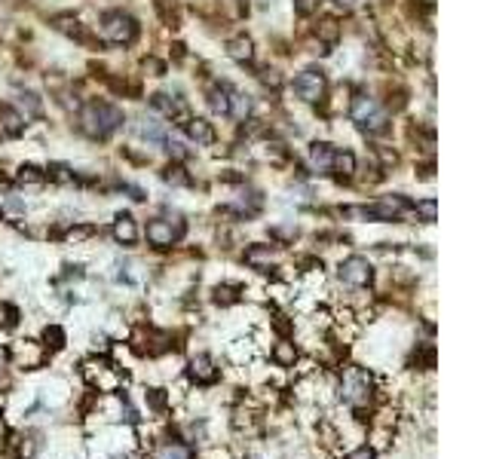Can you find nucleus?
I'll return each mask as SVG.
<instances>
[{
  "label": "nucleus",
  "instance_id": "obj_1",
  "mask_svg": "<svg viewBox=\"0 0 490 459\" xmlns=\"http://www.w3.org/2000/svg\"><path fill=\"white\" fill-rule=\"evenodd\" d=\"M123 126V110L108 101H89L80 114V129L89 138H108Z\"/></svg>",
  "mask_w": 490,
  "mask_h": 459
},
{
  "label": "nucleus",
  "instance_id": "obj_2",
  "mask_svg": "<svg viewBox=\"0 0 490 459\" xmlns=\"http://www.w3.org/2000/svg\"><path fill=\"white\" fill-rule=\"evenodd\" d=\"M350 116L358 123V129H362V132H371V135L387 132V126H389L387 110H380V104H377L371 95H356V98H352Z\"/></svg>",
  "mask_w": 490,
  "mask_h": 459
},
{
  "label": "nucleus",
  "instance_id": "obj_3",
  "mask_svg": "<svg viewBox=\"0 0 490 459\" xmlns=\"http://www.w3.org/2000/svg\"><path fill=\"white\" fill-rule=\"evenodd\" d=\"M101 34L108 43L129 46L138 37V25H135V18L126 16V12H108V16L101 18Z\"/></svg>",
  "mask_w": 490,
  "mask_h": 459
},
{
  "label": "nucleus",
  "instance_id": "obj_4",
  "mask_svg": "<svg viewBox=\"0 0 490 459\" xmlns=\"http://www.w3.org/2000/svg\"><path fill=\"white\" fill-rule=\"evenodd\" d=\"M341 395L352 404V408L368 404V398H371V373L362 371V367H350V371L343 373V380H341Z\"/></svg>",
  "mask_w": 490,
  "mask_h": 459
},
{
  "label": "nucleus",
  "instance_id": "obj_5",
  "mask_svg": "<svg viewBox=\"0 0 490 459\" xmlns=\"http://www.w3.org/2000/svg\"><path fill=\"white\" fill-rule=\"evenodd\" d=\"M294 89H297V95L304 98L306 104L322 101V95H325V74H322V71H304V74L297 77V83H294Z\"/></svg>",
  "mask_w": 490,
  "mask_h": 459
},
{
  "label": "nucleus",
  "instance_id": "obj_6",
  "mask_svg": "<svg viewBox=\"0 0 490 459\" xmlns=\"http://www.w3.org/2000/svg\"><path fill=\"white\" fill-rule=\"evenodd\" d=\"M371 275H374V270H371V264L365 258H346L341 264V279L346 282V285L362 288L371 282Z\"/></svg>",
  "mask_w": 490,
  "mask_h": 459
},
{
  "label": "nucleus",
  "instance_id": "obj_7",
  "mask_svg": "<svg viewBox=\"0 0 490 459\" xmlns=\"http://www.w3.org/2000/svg\"><path fill=\"white\" fill-rule=\"evenodd\" d=\"M150 104H154V110H160L166 120H187V104L181 101L178 95H166V92H156L154 98H150Z\"/></svg>",
  "mask_w": 490,
  "mask_h": 459
},
{
  "label": "nucleus",
  "instance_id": "obj_8",
  "mask_svg": "<svg viewBox=\"0 0 490 459\" xmlns=\"http://www.w3.org/2000/svg\"><path fill=\"white\" fill-rule=\"evenodd\" d=\"M181 233H184V227H172L166 221H150L147 224V242L156 248H169L175 239H181Z\"/></svg>",
  "mask_w": 490,
  "mask_h": 459
},
{
  "label": "nucleus",
  "instance_id": "obj_9",
  "mask_svg": "<svg viewBox=\"0 0 490 459\" xmlns=\"http://www.w3.org/2000/svg\"><path fill=\"white\" fill-rule=\"evenodd\" d=\"M184 132H187L191 141L199 144V147L215 144V126L208 120H202V116H187V120H184Z\"/></svg>",
  "mask_w": 490,
  "mask_h": 459
},
{
  "label": "nucleus",
  "instance_id": "obj_10",
  "mask_svg": "<svg viewBox=\"0 0 490 459\" xmlns=\"http://www.w3.org/2000/svg\"><path fill=\"white\" fill-rule=\"evenodd\" d=\"M191 380L199 386H208L218 380V367H215V362L208 356H193L191 358Z\"/></svg>",
  "mask_w": 490,
  "mask_h": 459
},
{
  "label": "nucleus",
  "instance_id": "obj_11",
  "mask_svg": "<svg viewBox=\"0 0 490 459\" xmlns=\"http://www.w3.org/2000/svg\"><path fill=\"white\" fill-rule=\"evenodd\" d=\"M114 239L123 242V245H132V242L138 239V227H135L132 214H117V221H114Z\"/></svg>",
  "mask_w": 490,
  "mask_h": 459
},
{
  "label": "nucleus",
  "instance_id": "obj_12",
  "mask_svg": "<svg viewBox=\"0 0 490 459\" xmlns=\"http://www.w3.org/2000/svg\"><path fill=\"white\" fill-rule=\"evenodd\" d=\"M331 172L337 175V181H350L356 175V156L350 150H334V160H331Z\"/></svg>",
  "mask_w": 490,
  "mask_h": 459
},
{
  "label": "nucleus",
  "instance_id": "obj_13",
  "mask_svg": "<svg viewBox=\"0 0 490 459\" xmlns=\"http://www.w3.org/2000/svg\"><path fill=\"white\" fill-rule=\"evenodd\" d=\"M331 160H334V147H331V144H313L310 166L316 169V172H331Z\"/></svg>",
  "mask_w": 490,
  "mask_h": 459
},
{
  "label": "nucleus",
  "instance_id": "obj_14",
  "mask_svg": "<svg viewBox=\"0 0 490 459\" xmlns=\"http://www.w3.org/2000/svg\"><path fill=\"white\" fill-rule=\"evenodd\" d=\"M0 126H3V132H6V135H22V129H25V116L19 114L16 108L3 104V108H0Z\"/></svg>",
  "mask_w": 490,
  "mask_h": 459
},
{
  "label": "nucleus",
  "instance_id": "obj_15",
  "mask_svg": "<svg viewBox=\"0 0 490 459\" xmlns=\"http://www.w3.org/2000/svg\"><path fill=\"white\" fill-rule=\"evenodd\" d=\"M227 55L233 58V62H252L254 58V43L248 40V37H233L230 43H227Z\"/></svg>",
  "mask_w": 490,
  "mask_h": 459
},
{
  "label": "nucleus",
  "instance_id": "obj_16",
  "mask_svg": "<svg viewBox=\"0 0 490 459\" xmlns=\"http://www.w3.org/2000/svg\"><path fill=\"white\" fill-rule=\"evenodd\" d=\"M208 104H212V110L221 116L230 114V83H221V86H215L208 92Z\"/></svg>",
  "mask_w": 490,
  "mask_h": 459
},
{
  "label": "nucleus",
  "instance_id": "obj_17",
  "mask_svg": "<svg viewBox=\"0 0 490 459\" xmlns=\"http://www.w3.org/2000/svg\"><path fill=\"white\" fill-rule=\"evenodd\" d=\"M248 114H252V101H248V95L230 86V114H227V116H233V120L245 123Z\"/></svg>",
  "mask_w": 490,
  "mask_h": 459
},
{
  "label": "nucleus",
  "instance_id": "obj_18",
  "mask_svg": "<svg viewBox=\"0 0 490 459\" xmlns=\"http://www.w3.org/2000/svg\"><path fill=\"white\" fill-rule=\"evenodd\" d=\"M273 362H276L279 367H294V362H297V349H294V343L279 340V343L273 346Z\"/></svg>",
  "mask_w": 490,
  "mask_h": 459
},
{
  "label": "nucleus",
  "instance_id": "obj_19",
  "mask_svg": "<svg viewBox=\"0 0 490 459\" xmlns=\"http://www.w3.org/2000/svg\"><path fill=\"white\" fill-rule=\"evenodd\" d=\"M273 260H276L273 248H248L245 251V264H252V266H270Z\"/></svg>",
  "mask_w": 490,
  "mask_h": 459
},
{
  "label": "nucleus",
  "instance_id": "obj_20",
  "mask_svg": "<svg viewBox=\"0 0 490 459\" xmlns=\"http://www.w3.org/2000/svg\"><path fill=\"white\" fill-rule=\"evenodd\" d=\"M316 37L322 43H337V37H341V25H337L334 18H322V22L316 25Z\"/></svg>",
  "mask_w": 490,
  "mask_h": 459
},
{
  "label": "nucleus",
  "instance_id": "obj_21",
  "mask_svg": "<svg viewBox=\"0 0 490 459\" xmlns=\"http://www.w3.org/2000/svg\"><path fill=\"white\" fill-rule=\"evenodd\" d=\"M52 25H56L62 34H71V37H77V40H83V28H80V22H77L74 16H58Z\"/></svg>",
  "mask_w": 490,
  "mask_h": 459
},
{
  "label": "nucleus",
  "instance_id": "obj_22",
  "mask_svg": "<svg viewBox=\"0 0 490 459\" xmlns=\"http://www.w3.org/2000/svg\"><path fill=\"white\" fill-rule=\"evenodd\" d=\"M414 214H420L426 224H432L435 221V214H439V202L435 199H423V202H417L414 206Z\"/></svg>",
  "mask_w": 490,
  "mask_h": 459
},
{
  "label": "nucleus",
  "instance_id": "obj_23",
  "mask_svg": "<svg viewBox=\"0 0 490 459\" xmlns=\"http://www.w3.org/2000/svg\"><path fill=\"white\" fill-rule=\"evenodd\" d=\"M138 129H141V135L145 138H150V141H162V138H166V129H162L156 120H141Z\"/></svg>",
  "mask_w": 490,
  "mask_h": 459
},
{
  "label": "nucleus",
  "instance_id": "obj_24",
  "mask_svg": "<svg viewBox=\"0 0 490 459\" xmlns=\"http://www.w3.org/2000/svg\"><path fill=\"white\" fill-rule=\"evenodd\" d=\"M156 459H191V454L181 444H166V447L156 450Z\"/></svg>",
  "mask_w": 490,
  "mask_h": 459
},
{
  "label": "nucleus",
  "instance_id": "obj_25",
  "mask_svg": "<svg viewBox=\"0 0 490 459\" xmlns=\"http://www.w3.org/2000/svg\"><path fill=\"white\" fill-rule=\"evenodd\" d=\"M239 300V291L233 285H221L218 291H215V303H221V306H230V303H236Z\"/></svg>",
  "mask_w": 490,
  "mask_h": 459
},
{
  "label": "nucleus",
  "instance_id": "obj_26",
  "mask_svg": "<svg viewBox=\"0 0 490 459\" xmlns=\"http://www.w3.org/2000/svg\"><path fill=\"white\" fill-rule=\"evenodd\" d=\"M89 236H95V227L93 224H83V227H71L64 233V242H86Z\"/></svg>",
  "mask_w": 490,
  "mask_h": 459
},
{
  "label": "nucleus",
  "instance_id": "obj_27",
  "mask_svg": "<svg viewBox=\"0 0 490 459\" xmlns=\"http://www.w3.org/2000/svg\"><path fill=\"white\" fill-rule=\"evenodd\" d=\"M43 340H47V346H52V349H62L64 346V331L58 325H49L47 331H43Z\"/></svg>",
  "mask_w": 490,
  "mask_h": 459
},
{
  "label": "nucleus",
  "instance_id": "obj_28",
  "mask_svg": "<svg viewBox=\"0 0 490 459\" xmlns=\"http://www.w3.org/2000/svg\"><path fill=\"white\" fill-rule=\"evenodd\" d=\"M47 175L40 172V169H34V166H22L19 169V184H40Z\"/></svg>",
  "mask_w": 490,
  "mask_h": 459
},
{
  "label": "nucleus",
  "instance_id": "obj_29",
  "mask_svg": "<svg viewBox=\"0 0 490 459\" xmlns=\"http://www.w3.org/2000/svg\"><path fill=\"white\" fill-rule=\"evenodd\" d=\"M162 178H166L169 184H187V181H191V178L184 175V169H181V166H169L166 172H162Z\"/></svg>",
  "mask_w": 490,
  "mask_h": 459
},
{
  "label": "nucleus",
  "instance_id": "obj_30",
  "mask_svg": "<svg viewBox=\"0 0 490 459\" xmlns=\"http://www.w3.org/2000/svg\"><path fill=\"white\" fill-rule=\"evenodd\" d=\"M22 104L28 108L31 116H40V101H37V95H31V92H28V95H22Z\"/></svg>",
  "mask_w": 490,
  "mask_h": 459
},
{
  "label": "nucleus",
  "instance_id": "obj_31",
  "mask_svg": "<svg viewBox=\"0 0 490 459\" xmlns=\"http://www.w3.org/2000/svg\"><path fill=\"white\" fill-rule=\"evenodd\" d=\"M316 6H319V0H294V10H297L300 16H310Z\"/></svg>",
  "mask_w": 490,
  "mask_h": 459
},
{
  "label": "nucleus",
  "instance_id": "obj_32",
  "mask_svg": "<svg viewBox=\"0 0 490 459\" xmlns=\"http://www.w3.org/2000/svg\"><path fill=\"white\" fill-rule=\"evenodd\" d=\"M147 398H150V404H154V408H162V404H166V395H162L160 389H154V392H147Z\"/></svg>",
  "mask_w": 490,
  "mask_h": 459
},
{
  "label": "nucleus",
  "instance_id": "obj_33",
  "mask_svg": "<svg viewBox=\"0 0 490 459\" xmlns=\"http://www.w3.org/2000/svg\"><path fill=\"white\" fill-rule=\"evenodd\" d=\"M346 459H374V450H368V447H358L356 454H350Z\"/></svg>",
  "mask_w": 490,
  "mask_h": 459
},
{
  "label": "nucleus",
  "instance_id": "obj_34",
  "mask_svg": "<svg viewBox=\"0 0 490 459\" xmlns=\"http://www.w3.org/2000/svg\"><path fill=\"white\" fill-rule=\"evenodd\" d=\"M337 6H343V10H352V6H358V0H334Z\"/></svg>",
  "mask_w": 490,
  "mask_h": 459
},
{
  "label": "nucleus",
  "instance_id": "obj_35",
  "mask_svg": "<svg viewBox=\"0 0 490 459\" xmlns=\"http://www.w3.org/2000/svg\"><path fill=\"white\" fill-rule=\"evenodd\" d=\"M6 362V349H0V364H3Z\"/></svg>",
  "mask_w": 490,
  "mask_h": 459
}]
</instances>
